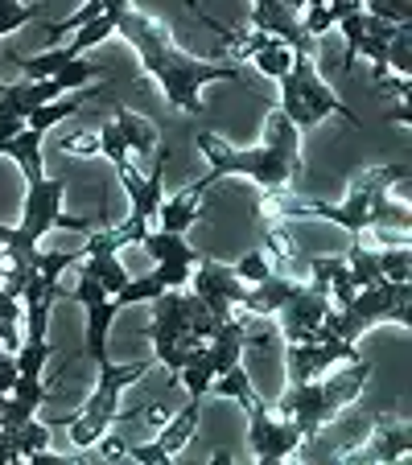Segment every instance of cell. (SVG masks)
<instances>
[{
    "label": "cell",
    "instance_id": "obj_1",
    "mask_svg": "<svg viewBox=\"0 0 412 465\" xmlns=\"http://www.w3.org/2000/svg\"><path fill=\"white\" fill-rule=\"evenodd\" d=\"M116 34L128 37V45L141 54V66L157 79V87L166 91V99L177 112L198 115L202 112L198 91L206 83H239V71L231 62H206V58H194V54L177 50L169 29L157 17H149V13L128 9L116 21Z\"/></svg>",
    "mask_w": 412,
    "mask_h": 465
},
{
    "label": "cell",
    "instance_id": "obj_2",
    "mask_svg": "<svg viewBox=\"0 0 412 465\" xmlns=\"http://www.w3.org/2000/svg\"><path fill=\"white\" fill-rule=\"evenodd\" d=\"M198 149H202V157H206V165H211V173L202 177V182H194L198 190L215 185L227 173L252 177L264 190H285V185H293L301 173V128L281 107L264 124L260 149H236V144L223 141L219 132H198Z\"/></svg>",
    "mask_w": 412,
    "mask_h": 465
},
{
    "label": "cell",
    "instance_id": "obj_3",
    "mask_svg": "<svg viewBox=\"0 0 412 465\" xmlns=\"http://www.w3.org/2000/svg\"><path fill=\"white\" fill-rule=\"evenodd\" d=\"M404 182H408V165L363 169V173L351 177V190H347L342 203H301V198H285V203H276V214H285V219H326V223H338V227L351 231V235H367L376 203L392 185H404Z\"/></svg>",
    "mask_w": 412,
    "mask_h": 465
},
{
    "label": "cell",
    "instance_id": "obj_4",
    "mask_svg": "<svg viewBox=\"0 0 412 465\" xmlns=\"http://www.w3.org/2000/svg\"><path fill=\"white\" fill-rule=\"evenodd\" d=\"M62 203H66V177H42V182H29L25 190V219H21V227H9L5 231V252L13 255V260H34L37 252V239L45 235V231L62 227V231H87L91 219H75V214L62 211Z\"/></svg>",
    "mask_w": 412,
    "mask_h": 465
},
{
    "label": "cell",
    "instance_id": "obj_5",
    "mask_svg": "<svg viewBox=\"0 0 412 465\" xmlns=\"http://www.w3.org/2000/svg\"><path fill=\"white\" fill-rule=\"evenodd\" d=\"M412 289L408 281L396 284V281H379V284H367L351 297V305L342 309H330L326 313V330L342 342H359L367 334L371 325L379 322H396V325H408L412 322Z\"/></svg>",
    "mask_w": 412,
    "mask_h": 465
},
{
    "label": "cell",
    "instance_id": "obj_6",
    "mask_svg": "<svg viewBox=\"0 0 412 465\" xmlns=\"http://www.w3.org/2000/svg\"><path fill=\"white\" fill-rule=\"evenodd\" d=\"M281 112L289 115L297 128H314V124H322L326 115H342V120L355 124V128L363 124L359 115L330 91V83H326L322 71H317L314 54H301V50H293V66L281 79Z\"/></svg>",
    "mask_w": 412,
    "mask_h": 465
},
{
    "label": "cell",
    "instance_id": "obj_7",
    "mask_svg": "<svg viewBox=\"0 0 412 465\" xmlns=\"http://www.w3.org/2000/svg\"><path fill=\"white\" fill-rule=\"evenodd\" d=\"M153 362H128V367H116L112 359L99 362V387L91 391V400L79 408V412L71 416V440L75 449H91L99 445V440L107 437V429L116 424V416H120V395L128 383H136V379L149 375Z\"/></svg>",
    "mask_w": 412,
    "mask_h": 465
},
{
    "label": "cell",
    "instance_id": "obj_8",
    "mask_svg": "<svg viewBox=\"0 0 412 465\" xmlns=\"http://www.w3.org/2000/svg\"><path fill=\"white\" fill-rule=\"evenodd\" d=\"M166 161H169V149H161L157 161H153L145 173H136V165H132V161L116 165V177H120L124 193H128V219L116 227L120 247L141 243L145 231H149V223L157 219V206H161V198H166Z\"/></svg>",
    "mask_w": 412,
    "mask_h": 465
},
{
    "label": "cell",
    "instance_id": "obj_9",
    "mask_svg": "<svg viewBox=\"0 0 412 465\" xmlns=\"http://www.w3.org/2000/svg\"><path fill=\"white\" fill-rule=\"evenodd\" d=\"M149 338L153 351H157V362L177 375L186 351L194 342H202L198 334H190V317H186V292L182 289H166L157 301H153V322H149Z\"/></svg>",
    "mask_w": 412,
    "mask_h": 465
},
{
    "label": "cell",
    "instance_id": "obj_10",
    "mask_svg": "<svg viewBox=\"0 0 412 465\" xmlns=\"http://www.w3.org/2000/svg\"><path fill=\"white\" fill-rule=\"evenodd\" d=\"M66 297L87 309V359L99 367V362H107V330H112L116 313H120V301H116L112 292H104V284L87 272L79 276V284H75Z\"/></svg>",
    "mask_w": 412,
    "mask_h": 465
},
{
    "label": "cell",
    "instance_id": "obj_11",
    "mask_svg": "<svg viewBox=\"0 0 412 465\" xmlns=\"http://www.w3.org/2000/svg\"><path fill=\"white\" fill-rule=\"evenodd\" d=\"M247 437H252V453L256 461L272 465V461H285L289 453H297L301 449V429L289 420V416L281 412H268V408H256V412H247Z\"/></svg>",
    "mask_w": 412,
    "mask_h": 465
},
{
    "label": "cell",
    "instance_id": "obj_12",
    "mask_svg": "<svg viewBox=\"0 0 412 465\" xmlns=\"http://www.w3.org/2000/svg\"><path fill=\"white\" fill-rule=\"evenodd\" d=\"M141 247L157 260V276L166 281V289H186L194 272L190 263L202 260V252H194L186 235H174V231H145Z\"/></svg>",
    "mask_w": 412,
    "mask_h": 465
},
{
    "label": "cell",
    "instance_id": "obj_13",
    "mask_svg": "<svg viewBox=\"0 0 412 465\" xmlns=\"http://www.w3.org/2000/svg\"><path fill=\"white\" fill-rule=\"evenodd\" d=\"M194 292L219 313H236V305H244L247 297V284L236 276V263H219L211 255H202L194 268Z\"/></svg>",
    "mask_w": 412,
    "mask_h": 465
},
{
    "label": "cell",
    "instance_id": "obj_14",
    "mask_svg": "<svg viewBox=\"0 0 412 465\" xmlns=\"http://www.w3.org/2000/svg\"><path fill=\"white\" fill-rule=\"evenodd\" d=\"M252 25L301 54H314V45H317L306 34V25H301V13H293L285 0H252Z\"/></svg>",
    "mask_w": 412,
    "mask_h": 465
},
{
    "label": "cell",
    "instance_id": "obj_15",
    "mask_svg": "<svg viewBox=\"0 0 412 465\" xmlns=\"http://www.w3.org/2000/svg\"><path fill=\"white\" fill-rule=\"evenodd\" d=\"M301 284H306V281L285 276V272H276V268H272L264 281L247 284V297H244V305H239V309H244V313H256V317H276L301 292Z\"/></svg>",
    "mask_w": 412,
    "mask_h": 465
},
{
    "label": "cell",
    "instance_id": "obj_16",
    "mask_svg": "<svg viewBox=\"0 0 412 465\" xmlns=\"http://www.w3.org/2000/svg\"><path fill=\"white\" fill-rule=\"evenodd\" d=\"M367 449H351L342 461H404L408 457V424L376 420V432H367Z\"/></svg>",
    "mask_w": 412,
    "mask_h": 465
},
{
    "label": "cell",
    "instance_id": "obj_17",
    "mask_svg": "<svg viewBox=\"0 0 412 465\" xmlns=\"http://www.w3.org/2000/svg\"><path fill=\"white\" fill-rule=\"evenodd\" d=\"M116 124H120V132H124V144H128V157H136L145 169L157 161V153L166 149L161 144V132H157V124L153 120H145V115H136V112H116Z\"/></svg>",
    "mask_w": 412,
    "mask_h": 465
},
{
    "label": "cell",
    "instance_id": "obj_18",
    "mask_svg": "<svg viewBox=\"0 0 412 465\" xmlns=\"http://www.w3.org/2000/svg\"><path fill=\"white\" fill-rule=\"evenodd\" d=\"M202 190L198 185H186V190H177L174 198H161L157 206V223L161 231H174V235H182V231H190V223H198L202 214H206V203H198Z\"/></svg>",
    "mask_w": 412,
    "mask_h": 465
},
{
    "label": "cell",
    "instance_id": "obj_19",
    "mask_svg": "<svg viewBox=\"0 0 412 465\" xmlns=\"http://www.w3.org/2000/svg\"><path fill=\"white\" fill-rule=\"evenodd\" d=\"M42 136L45 132H34V128H21L17 136L0 141V157H13L21 169H25V182H42Z\"/></svg>",
    "mask_w": 412,
    "mask_h": 465
},
{
    "label": "cell",
    "instance_id": "obj_20",
    "mask_svg": "<svg viewBox=\"0 0 412 465\" xmlns=\"http://www.w3.org/2000/svg\"><path fill=\"white\" fill-rule=\"evenodd\" d=\"M198 416H202V400H190V404L182 408V412L174 416V420H166L161 424V432H157V445L166 449L169 457H177L186 445L194 440V432H198Z\"/></svg>",
    "mask_w": 412,
    "mask_h": 465
},
{
    "label": "cell",
    "instance_id": "obj_21",
    "mask_svg": "<svg viewBox=\"0 0 412 465\" xmlns=\"http://www.w3.org/2000/svg\"><path fill=\"white\" fill-rule=\"evenodd\" d=\"M211 387H215V391H219V395H227V400H236V404L244 408V412H256V408L264 404L260 395H256L252 379H247V371L239 367V362H236V367H231V371H223V375L215 379Z\"/></svg>",
    "mask_w": 412,
    "mask_h": 465
},
{
    "label": "cell",
    "instance_id": "obj_22",
    "mask_svg": "<svg viewBox=\"0 0 412 465\" xmlns=\"http://www.w3.org/2000/svg\"><path fill=\"white\" fill-rule=\"evenodd\" d=\"M347 268H351L355 289H367V284L384 281V272H379V252H371L367 243H355L351 252H347Z\"/></svg>",
    "mask_w": 412,
    "mask_h": 465
},
{
    "label": "cell",
    "instance_id": "obj_23",
    "mask_svg": "<svg viewBox=\"0 0 412 465\" xmlns=\"http://www.w3.org/2000/svg\"><path fill=\"white\" fill-rule=\"evenodd\" d=\"M116 34V17H107V13H99L95 21H87L83 29H75V37H71V45H66V54L71 58H83V54L91 50V45H99V42H107V37Z\"/></svg>",
    "mask_w": 412,
    "mask_h": 465
},
{
    "label": "cell",
    "instance_id": "obj_24",
    "mask_svg": "<svg viewBox=\"0 0 412 465\" xmlns=\"http://www.w3.org/2000/svg\"><path fill=\"white\" fill-rule=\"evenodd\" d=\"M252 62H256V71L268 74V79H285V74H289V66H293V50L285 42H276V37H272L264 50L252 54Z\"/></svg>",
    "mask_w": 412,
    "mask_h": 465
},
{
    "label": "cell",
    "instance_id": "obj_25",
    "mask_svg": "<svg viewBox=\"0 0 412 465\" xmlns=\"http://www.w3.org/2000/svg\"><path fill=\"white\" fill-rule=\"evenodd\" d=\"M161 292H166V281H161L157 272H149V276H128V284L116 292V301H120V309H124V305H145V301H157Z\"/></svg>",
    "mask_w": 412,
    "mask_h": 465
},
{
    "label": "cell",
    "instance_id": "obj_26",
    "mask_svg": "<svg viewBox=\"0 0 412 465\" xmlns=\"http://www.w3.org/2000/svg\"><path fill=\"white\" fill-rule=\"evenodd\" d=\"M379 272H384V281H396V284L408 281V276H412L408 239H404V243H387L384 252H379Z\"/></svg>",
    "mask_w": 412,
    "mask_h": 465
},
{
    "label": "cell",
    "instance_id": "obj_27",
    "mask_svg": "<svg viewBox=\"0 0 412 465\" xmlns=\"http://www.w3.org/2000/svg\"><path fill=\"white\" fill-rule=\"evenodd\" d=\"M9 432H13V440H17V453L29 457V461H34L42 449H50V424H42L37 416L34 420H25L21 429H9Z\"/></svg>",
    "mask_w": 412,
    "mask_h": 465
},
{
    "label": "cell",
    "instance_id": "obj_28",
    "mask_svg": "<svg viewBox=\"0 0 412 465\" xmlns=\"http://www.w3.org/2000/svg\"><path fill=\"white\" fill-rule=\"evenodd\" d=\"M99 74H104V66H95V62H87V58H75V62H66L54 79H58L62 91H83V87H91Z\"/></svg>",
    "mask_w": 412,
    "mask_h": 465
},
{
    "label": "cell",
    "instance_id": "obj_29",
    "mask_svg": "<svg viewBox=\"0 0 412 465\" xmlns=\"http://www.w3.org/2000/svg\"><path fill=\"white\" fill-rule=\"evenodd\" d=\"M83 107V95H75V99H66V104H42V107H34L29 112V120H25V128H34V132H45V128H54L58 120H66V115H75Z\"/></svg>",
    "mask_w": 412,
    "mask_h": 465
},
{
    "label": "cell",
    "instance_id": "obj_30",
    "mask_svg": "<svg viewBox=\"0 0 412 465\" xmlns=\"http://www.w3.org/2000/svg\"><path fill=\"white\" fill-rule=\"evenodd\" d=\"M387 71H396V74L412 71V34H408V25H396L392 37H387Z\"/></svg>",
    "mask_w": 412,
    "mask_h": 465
},
{
    "label": "cell",
    "instance_id": "obj_31",
    "mask_svg": "<svg viewBox=\"0 0 412 465\" xmlns=\"http://www.w3.org/2000/svg\"><path fill=\"white\" fill-rule=\"evenodd\" d=\"M355 5L371 17H384L387 25H408L412 17V0H355Z\"/></svg>",
    "mask_w": 412,
    "mask_h": 465
},
{
    "label": "cell",
    "instance_id": "obj_32",
    "mask_svg": "<svg viewBox=\"0 0 412 465\" xmlns=\"http://www.w3.org/2000/svg\"><path fill=\"white\" fill-rule=\"evenodd\" d=\"M37 17H42L37 5H25V0H0V37L21 29V25H29V21H37Z\"/></svg>",
    "mask_w": 412,
    "mask_h": 465
},
{
    "label": "cell",
    "instance_id": "obj_33",
    "mask_svg": "<svg viewBox=\"0 0 412 465\" xmlns=\"http://www.w3.org/2000/svg\"><path fill=\"white\" fill-rule=\"evenodd\" d=\"M50 342H21V351H17V375H25V379H42V371H45V362H50Z\"/></svg>",
    "mask_w": 412,
    "mask_h": 465
},
{
    "label": "cell",
    "instance_id": "obj_34",
    "mask_svg": "<svg viewBox=\"0 0 412 465\" xmlns=\"http://www.w3.org/2000/svg\"><path fill=\"white\" fill-rule=\"evenodd\" d=\"M95 141H99V153H104L112 165H124V161H132L128 157V144H124V132H120V124H116V120H107L104 128H99Z\"/></svg>",
    "mask_w": 412,
    "mask_h": 465
},
{
    "label": "cell",
    "instance_id": "obj_35",
    "mask_svg": "<svg viewBox=\"0 0 412 465\" xmlns=\"http://www.w3.org/2000/svg\"><path fill=\"white\" fill-rule=\"evenodd\" d=\"M272 272V260H268V252H247L244 260L236 263V276L244 284H256V281H264V276Z\"/></svg>",
    "mask_w": 412,
    "mask_h": 465
},
{
    "label": "cell",
    "instance_id": "obj_36",
    "mask_svg": "<svg viewBox=\"0 0 412 465\" xmlns=\"http://www.w3.org/2000/svg\"><path fill=\"white\" fill-rule=\"evenodd\" d=\"M13 383H17V354L0 346V391L9 395V391H13Z\"/></svg>",
    "mask_w": 412,
    "mask_h": 465
},
{
    "label": "cell",
    "instance_id": "obj_37",
    "mask_svg": "<svg viewBox=\"0 0 412 465\" xmlns=\"http://www.w3.org/2000/svg\"><path fill=\"white\" fill-rule=\"evenodd\" d=\"M392 120H396V124H408V120H412L408 104H396V107H392Z\"/></svg>",
    "mask_w": 412,
    "mask_h": 465
},
{
    "label": "cell",
    "instance_id": "obj_38",
    "mask_svg": "<svg viewBox=\"0 0 412 465\" xmlns=\"http://www.w3.org/2000/svg\"><path fill=\"white\" fill-rule=\"evenodd\" d=\"M285 5H289L293 13H306V0H285Z\"/></svg>",
    "mask_w": 412,
    "mask_h": 465
},
{
    "label": "cell",
    "instance_id": "obj_39",
    "mask_svg": "<svg viewBox=\"0 0 412 465\" xmlns=\"http://www.w3.org/2000/svg\"><path fill=\"white\" fill-rule=\"evenodd\" d=\"M5 400H9V395L0 391V429H5Z\"/></svg>",
    "mask_w": 412,
    "mask_h": 465
},
{
    "label": "cell",
    "instance_id": "obj_40",
    "mask_svg": "<svg viewBox=\"0 0 412 465\" xmlns=\"http://www.w3.org/2000/svg\"><path fill=\"white\" fill-rule=\"evenodd\" d=\"M0 91H5V83H0Z\"/></svg>",
    "mask_w": 412,
    "mask_h": 465
}]
</instances>
